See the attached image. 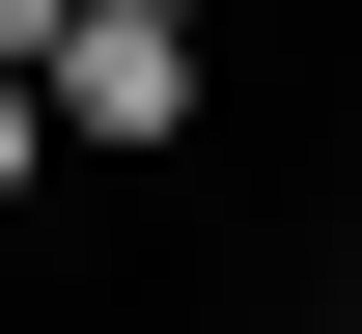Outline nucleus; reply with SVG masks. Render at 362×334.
<instances>
[{
  "instance_id": "f257e3e1",
  "label": "nucleus",
  "mask_w": 362,
  "mask_h": 334,
  "mask_svg": "<svg viewBox=\"0 0 362 334\" xmlns=\"http://www.w3.org/2000/svg\"><path fill=\"white\" fill-rule=\"evenodd\" d=\"M28 112H56V140H112V167L195 140V0H84V28L28 56Z\"/></svg>"
},
{
  "instance_id": "f03ea898",
  "label": "nucleus",
  "mask_w": 362,
  "mask_h": 334,
  "mask_svg": "<svg viewBox=\"0 0 362 334\" xmlns=\"http://www.w3.org/2000/svg\"><path fill=\"white\" fill-rule=\"evenodd\" d=\"M28 167H56V112H28V56H0V195H28Z\"/></svg>"
},
{
  "instance_id": "7ed1b4c3",
  "label": "nucleus",
  "mask_w": 362,
  "mask_h": 334,
  "mask_svg": "<svg viewBox=\"0 0 362 334\" xmlns=\"http://www.w3.org/2000/svg\"><path fill=\"white\" fill-rule=\"evenodd\" d=\"M56 28H84V0H0V56H56Z\"/></svg>"
}]
</instances>
